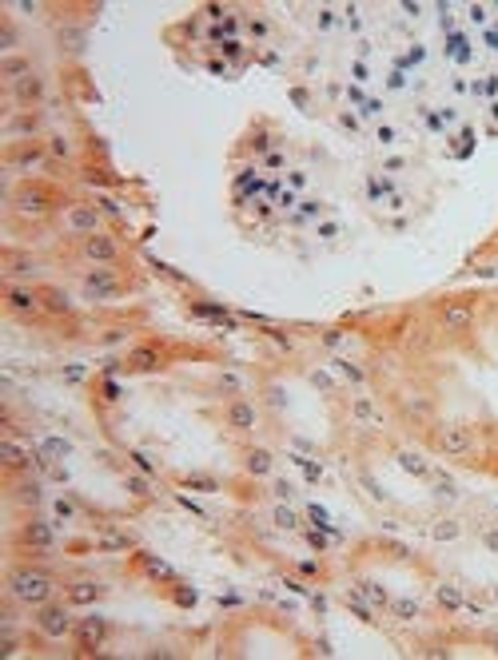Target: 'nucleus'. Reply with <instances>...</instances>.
I'll return each mask as SVG.
<instances>
[{
  "instance_id": "f257e3e1",
  "label": "nucleus",
  "mask_w": 498,
  "mask_h": 660,
  "mask_svg": "<svg viewBox=\"0 0 498 660\" xmlns=\"http://www.w3.org/2000/svg\"><path fill=\"white\" fill-rule=\"evenodd\" d=\"M8 593H13L20 605L40 609V605H48V600H52L56 581H52L48 573H40V569H16V573L8 577Z\"/></svg>"
},
{
  "instance_id": "f03ea898",
  "label": "nucleus",
  "mask_w": 498,
  "mask_h": 660,
  "mask_svg": "<svg viewBox=\"0 0 498 660\" xmlns=\"http://www.w3.org/2000/svg\"><path fill=\"white\" fill-rule=\"evenodd\" d=\"M36 628L44 636H48V640H64V636L68 633H76V621H72V612L64 609V605H40L36 609Z\"/></svg>"
},
{
  "instance_id": "7ed1b4c3",
  "label": "nucleus",
  "mask_w": 498,
  "mask_h": 660,
  "mask_svg": "<svg viewBox=\"0 0 498 660\" xmlns=\"http://www.w3.org/2000/svg\"><path fill=\"white\" fill-rule=\"evenodd\" d=\"M435 450L443 453V458H466V453L474 450L471 429L459 426V422H450V426H438V429H435Z\"/></svg>"
},
{
  "instance_id": "20e7f679",
  "label": "nucleus",
  "mask_w": 498,
  "mask_h": 660,
  "mask_svg": "<svg viewBox=\"0 0 498 660\" xmlns=\"http://www.w3.org/2000/svg\"><path fill=\"white\" fill-rule=\"evenodd\" d=\"M4 310H8V315H20V318H32V315L44 310V298H40V291H32V287L13 282L8 294H4Z\"/></svg>"
},
{
  "instance_id": "39448f33",
  "label": "nucleus",
  "mask_w": 498,
  "mask_h": 660,
  "mask_svg": "<svg viewBox=\"0 0 498 660\" xmlns=\"http://www.w3.org/2000/svg\"><path fill=\"white\" fill-rule=\"evenodd\" d=\"M120 294V282H116V275L108 267L92 270L84 279V298H92V303H108V298H116Z\"/></svg>"
},
{
  "instance_id": "423d86ee",
  "label": "nucleus",
  "mask_w": 498,
  "mask_h": 660,
  "mask_svg": "<svg viewBox=\"0 0 498 660\" xmlns=\"http://www.w3.org/2000/svg\"><path fill=\"white\" fill-rule=\"evenodd\" d=\"M64 227H68V231L72 235H96L100 231V211L92 207V203H80V207H72L68 211V215H64Z\"/></svg>"
},
{
  "instance_id": "0eeeda50",
  "label": "nucleus",
  "mask_w": 498,
  "mask_h": 660,
  "mask_svg": "<svg viewBox=\"0 0 498 660\" xmlns=\"http://www.w3.org/2000/svg\"><path fill=\"white\" fill-rule=\"evenodd\" d=\"M84 259L104 267V263H116V259H120V247H116L112 235H100L96 231V235H88V239H84Z\"/></svg>"
},
{
  "instance_id": "6e6552de",
  "label": "nucleus",
  "mask_w": 498,
  "mask_h": 660,
  "mask_svg": "<svg viewBox=\"0 0 498 660\" xmlns=\"http://www.w3.org/2000/svg\"><path fill=\"white\" fill-rule=\"evenodd\" d=\"M104 636H108L104 617H84V621L76 624V645L84 648V652H96V648L104 645Z\"/></svg>"
},
{
  "instance_id": "1a4fd4ad",
  "label": "nucleus",
  "mask_w": 498,
  "mask_h": 660,
  "mask_svg": "<svg viewBox=\"0 0 498 660\" xmlns=\"http://www.w3.org/2000/svg\"><path fill=\"white\" fill-rule=\"evenodd\" d=\"M13 207H16V215H25V219H40V215L48 211V195H44V191H32V187H25V191H16Z\"/></svg>"
},
{
  "instance_id": "9d476101",
  "label": "nucleus",
  "mask_w": 498,
  "mask_h": 660,
  "mask_svg": "<svg viewBox=\"0 0 498 660\" xmlns=\"http://www.w3.org/2000/svg\"><path fill=\"white\" fill-rule=\"evenodd\" d=\"M438 318H443V330H455V334H459V330H471L474 310H471L466 303H447Z\"/></svg>"
},
{
  "instance_id": "9b49d317",
  "label": "nucleus",
  "mask_w": 498,
  "mask_h": 660,
  "mask_svg": "<svg viewBox=\"0 0 498 660\" xmlns=\"http://www.w3.org/2000/svg\"><path fill=\"white\" fill-rule=\"evenodd\" d=\"M351 414H355V422L367 429H383V414H379V406L367 398V394H359L355 402H351Z\"/></svg>"
},
{
  "instance_id": "f8f14e48",
  "label": "nucleus",
  "mask_w": 498,
  "mask_h": 660,
  "mask_svg": "<svg viewBox=\"0 0 498 660\" xmlns=\"http://www.w3.org/2000/svg\"><path fill=\"white\" fill-rule=\"evenodd\" d=\"M255 422H260V414H255V406L251 402L236 398V402L227 406V426L231 429H255Z\"/></svg>"
},
{
  "instance_id": "ddd939ff",
  "label": "nucleus",
  "mask_w": 498,
  "mask_h": 660,
  "mask_svg": "<svg viewBox=\"0 0 498 660\" xmlns=\"http://www.w3.org/2000/svg\"><path fill=\"white\" fill-rule=\"evenodd\" d=\"M100 597H104V585H96V581H72L68 585V605H96Z\"/></svg>"
},
{
  "instance_id": "4468645a",
  "label": "nucleus",
  "mask_w": 498,
  "mask_h": 660,
  "mask_svg": "<svg viewBox=\"0 0 498 660\" xmlns=\"http://www.w3.org/2000/svg\"><path fill=\"white\" fill-rule=\"evenodd\" d=\"M13 96H16V104H36V99L44 96V80H40L36 72L25 76V80H16V84H13Z\"/></svg>"
},
{
  "instance_id": "2eb2a0df",
  "label": "nucleus",
  "mask_w": 498,
  "mask_h": 660,
  "mask_svg": "<svg viewBox=\"0 0 498 660\" xmlns=\"http://www.w3.org/2000/svg\"><path fill=\"white\" fill-rule=\"evenodd\" d=\"M386 609H391L395 621H419V617H423V605H419L415 597H391L386 600Z\"/></svg>"
},
{
  "instance_id": "dca6fc26",
  "label": "nucleus",
  "mask_w": 498,
  "mask_h": 660,
  "mask_svg": "<svg viewBox=\"0 0 498 660\" xmlns=\"http://www.w3.org/2000/svg\"><path fill=\"white\" fill-rule=\"evenodd\" d=\"M25 541H28V545H36V549H52V541H56V537H52L48 521H28V525H25Z\"/></svg>"
},
{
  "instance_id": "f3484780",
  "label": "nucleus",
  "mask_w": 498,
  "mask_h": 660,
  "mask_svg": "<svg viewBox=\"0 0 498 660\" xmlns=\"http://www.w3.org/2000/svg\"><path fill=\"white\" fill-rule=\"evenodd\" d=\"M160 366V355L152 350V346H140V350H132L128 355V370H136V374H148V370Z\"/></svg>"
},
{
  "instance_id": "a211bd4d",
  "label": "nucleus",
  "mask_w": 498,
  "mask_h": 660,
  "mask_svg": "<svg viewBox=\"0 0 498 660\" xmlns=\"http://www.w3.org/2000/svg\"><path fill=\"white\" fill-rule=\"evenodd\" d=\"M271 465H275V458L267 450H251L248 462H243V469H248L251 477H267V474H271Z\"/></svg>"
},
{
  "instance_id": "6ab92c4d",
  "label": "nucleus",
  "mask_w": 498,
  "mask_h": 660,
  "mask_svg": "<svg viewBox=\"0 0 498 660\" xmlns=\"http://www.w3.org/2000/svg\"><path fill=\"white\" fill-rule=\"evenodd\" d=\"M40 298H44V310H52V315H68L72 310V298L60 291V287H48V291H40Z\"/></svg>"
},
{
  "instance_id": "aec40b11",
  "label": "nucleus",
  "mask_w": 498,
  "mask_h": 660,
  "mask_svg": "<svg viewBox=\"0 0 498 660\" xmlns=\"http://www.w3.org/2000/svg\"><path fill=\"white\" fill-rule=\"evenodd\" d=\"M435 597H438V605H443L447 612H459L462 605H466V600H462V589H459V585H450V581L435 589Z\"/></svg>"
},
{
  "instance_id": "412c9836",
  "label": "nucleus",
  "mask_w": 498,
  "mask_h": 660,
  "mask_svg": "<svg viewBox=\"0 0 498 660\" xmlns=\"http://www.w3.org/2000/svg\"><path fill=\"white\" fill-rule=\"evenodd\" d=\"M0 462L8 465V469H20V465H28V458H25V450H20L13 438H4L0 441Z\"/></svg>"
},
{
  "instance_id": "4be33fe9",
  "label": "nucleus",
  "mask_w": 498,
  "mask_h": 660,
  "mask_svg": "<svg viewBox=\"0 0 498 660\" xmlns=\"http://www.w3.org/2000/svg\"><path fill=\"white\" fill-rule=\"evenodd\" d=\"M398 465H403L407 474H415V477H431V465L423 462V453H411V450H403V453H398Z\"/></svg>"
},
{
  "instance_id": "5701e85b",
  "label": "nucleus",
  "mask_w": 498,
  "mask_h": 660,
  "mask_svg": "<svg viewBox=\"0 0 498 660\" xmlns=\"http://www.w3.org/2000/svg\"><path fill=\"white\" fill-rule=\"evenodd\" d=\"M0 76H8V80H25V76H32V64L28 60H20V56H8V60L0 64Z\"/></svg>"
},
{
  "instance_id": "b1692460",
  "label": "nucleus",
  "mask_w": 498,
  "mask_h": 660,
  "mask_svg": "<svg viewBox=\"0 0 498 660\" xmlns=\"http://www.w3.org/2000/svg\"><path fill=\"white\" fill-rule=\"evenodd\" d=\"M36 270H40L36 259H28V255H13V259H8V275H13V279H28V275H36Z\"/></svg>"
},
{
  "instance_id": "393cba45",
  "label": "nucleus",
  "mask_w": 498,
  "mask_h": 660,
  "mask_svg": "<svg viewBox=\"0 0 498 660\" xmlns=\"http://www.w3.org/2000/svg\"><path fill=\"white\" fill-rule=\"evenodd\" d=\"M359 593L371 600V605H386V600H391V597H386V589L379 585V581H371V577H363V581H359Z\"/></svg>"
},
{
  "instance_id": "a878e982",
  "label": "nucleus",
  "mask_w": 498,
  "mask_h": 660,
  "mask_svg": "<svg viewBox=\"0 0 498 660\" xmlns=\"http://www.w3.org/2000/svg\"><path fill=\"white\" fill-rule=\"evenodd\" d=\"M347 609L355 612L359 621H367V624L375 621V617H371V600H363V597H359V589H355V593H347Z\"/></svg>"
},
{
  "instance_id": "bb28decb",
  "label": "nucleus",
  "mask_w": 498,
  "mask_h": 660,
  "mask_svg": "<svg viewBox=\"0 0 498 660\" xmlns=\"http://www.w3.org/2000/svg\"><path fill=\"white\" fill-rule=\"evenodd\" d=\"M40 167H44V156H40V151H25V156H16V172L32 175V172H40Z\"/></svg>"
},
{
  "instance_id": "cd10ccee",
  "label": "nucleus",
  "mask_w": 498,
  "mask_h": 660,
  "mask_svg": "<svg viewBox=\"0 0 498 660\" xmlns=\"http://www.w3.org/2000/svg\"><path fill=\"white\" fill-rule=\"evenodd\" d=\"M128 545H132V541H128L124 533H104V537H100V549L104 553H120V549H128Z\"/></svg>"
},
{
  "instance_id": "c85d7f7f",
  "label": "nucleus",
  "mask_w": 498,
  "mask_h": 660,
  "mask_svg": "<svg viewBox=\"0 0 498 660\" xmlns=\"http://www.w3.org/2000/svg\"><path fill=\"white\" fill-rule=\"evenodd\" d=\"M431 537L435 541H455L459 537V521H438V525L431 529Z\"/></svg>"
},
{
  "instance_id": "c756f323",
  "label": "nucleus",
  "mask_w": 498,
  "mask_h": 660,
  "mask_svg": "<svg viewBox=\"0 0 498 660\" xmlns=\"http://www.w3.org/2000/svg\"><path fill=\"white\" fill-rule=\"evenodd\" d=\"M275 525H279V529H299L295 509H287V505H279V509H275Z\"/></svg>"
},
{
  "instance_id": "7c9ffc66",
  "label": "nucleus",
  "mask_w": 498,
  "mask_h": 660,
  "mask_svg": "<svg viewBox=\"0 0 498 660\" xmlns=\"http://www.w3.org/2000/svg\"><path fill=\"white\" fill-rule=\"evenodd\" d=\"M48 151L56 159H68V151H72V144H68V139H64V135H52L48 139Z\"/></svg>"
},
{
  "instance_id": "2f4dec72",
  "label": "nucleus",
  "mask_w": 498,
  "mask_h": 660,
  "mask_svg": "<svg viewBox=\"0 0 498 660\" xmlns=\"http://www.w3.org/2000/svg\"><path fill=\"white\" fill-rule=\"evenodd\" d=\"M335 366L343 370L351 382H363V378H367V374H363V366H355V362H347V358H335Z\"/></svg>"
},
{
  "instance_id": "473e14b6",
  "label": "nucleus",
  "mask_w": 498,
  "mask_h": 660,
  "mask_svg": "<svg viewBox=\"0 0 498 660\" xmlns=\"http://www.w3.org/2000/svg\"><path fill=\"white\" fill-rule=\"evenodd\" d=\"M124 486H128V493H136V497H152V486L144 477H128Z\"/></svg>"
},
{
  "instance_id": "72a5a7b5",
  "label": "nucleus",
  "mask_w": 498,
  "mask_h": 660,
  "mask_svg": "<svg viewBox=\"0 0 498 660\" xmlns=\"http://www.w3.org/2000/svg\"><path fill=\"white\" fill-rule=\"evenodd\" d=\"M44 453H48V458H68V441L48 438V441H44Z\"/></svg>"
},
{
  "instance_id": "f704fd0d",
  "label": "nucleus",
  "mask_w": 498,
  "mask_h": 660,
  "mask_svg": "<svg viewBox=\"0 0 498 660\" xmlns=\"http://www.w3.org/2000/svg\"><path fill=\"white\" fill-rule=\"evenodd\" d=\"M140 561H144V569H148L152 577H172V569H168L163 561H156V557H140Z\"/></svg>"
},
{
  "instance_id": "c9c22d12",
  "label": "nucleus",
  "mask_w": 498,
  "mask_h": 660,
  "mask_svg": "<svg viewBox=\"0 0 498 660\" xmlns=\"http://www.w3.org/2000/svg\"><path fill=\"white\" fill-rule=\"evenodd\" d=\"M184 486H187V489H203V493H215V489H220L212 477H187Z\"/></svg>"
},
{
  "instance_id": "e433bc0d",
  "label": "nucleus",
  "mask_w": 498,
  "mask_h": 660,
  "mask_svg": "<svg viewBox=\"0 0 498 660\" xmlns=\"http://www.w3.org/2000/svg\"><path fill=\"white\" fill-rule=\"evenodd\" d=\"M20 502H32V505L40 502V486H36V481H32V486H20Z\"/></svg>"
},
{
  "instance_id": "4c0bfd02",
  "label": "nucleus",
  "mask_w": 498,
  "mask_h": 660,
  "mask_svg": "<svg viewBox=\"0 0 498 660\" xmlns=\"http://www.w3.org/2000/svg\"><path fill=\"white\" fill-rule=\"evenodd\" d=\"M291 493H295L291 481H275V497H279V502H291Z\"/></svg>"
},
{
  "instance_id": "58836bf2",
  "label": "nucleus",
  "mask_w": 498,
  "mask_h": 660,
  "mask_svg": "<svg viewBox=\"0 0 498 660\" xmlns=\"http://www.w3.org/2000/svg\"><path fill=\"white\" fill-rule=\"evenodd\" d=\"M311 382H315V386H319V390H327V394L335 390V382L327 378V374H319V370H315V374H311Z\"/></svg>"
},
{
  "instance_id": "ea45409f",
  "label": "nucleus",
  "mask_w": 498,
  "mask_h": 660,
  "mask_svg": "<svg viewBox=\"0 0 498 660\" xmlns=\"http://www.w3.org/2000/svg\"><path fill=\"white\" fill-rule=\"evenodd\" d=\"M32 128H36V120H28V116H25V120H13V123H8V132H32Z\"/></svg>"
},
{
  "instance_id": "a19ab883",
  "label": "nucleus",
  "mask_w": 498,
  "mask_h": 660,
  "mask_svg": "<svg viewBox=\"0 0 498 660\" xmlns=\"http://www.w3.org/2000/svg\"><path fill=\"white\" fill-rule=\"evenodd\" d=\"M56 517H64V521H68V517H76V509H72V502H56Z\"/></svg>"
},
{
  "instance_id": "79ce46f5",
  "label": "nucleus",
  "mask_w": 498,
  "mask_h": 660,
  "mask_svg": "<svg viewBox=\"0 0 498 660\" xmlns=\"http://www.w3.org/2000/svg\"><path fill=\"white\" fill-rule=\"evenodd\" d=\"M220 390H239V378L236 374H224V378H220Z\"/></svg>"
},
{
  "instance_id": "37998d69",
  "label": "nucleus",
  "mask_w": 498,
  "mask_h": 660,
  "mask_svg": "<svg viewBox=\"0 0 498 660\" xmlns=\"http://www.w3.org/2000/svg\"><path fill=\"white\" fill-rule=\"evenodd\" d=\"M13 40H16V32L13 28H4V32H0V48H13Z\"/></svg>"
},
{
  "instance_id": "c03bdc74",
  "label": "nucleus",
  "mask_w": 498,
  "mask_h": 660,
  "mask_svg": "<svg viewBox=\"0 0 498 660\" xmlns=\"http://www.w3.org/2000/svg\"><path fill=\"white\" fill-rule=\"evenodd\" d=\"M132 462H136L140 469H144V474H152V462H148V458H144V453H132Z\"/></svg>"
},
{
  "instance_id": "a18cd8bd",
  "label": "nucleus",
  "mask_w": 498,
  "mask_h": 660,
  "mask_svg": "<svg viewBox=\"0 0 498 660\" xmlns=\"http://www.w3.org/2000/svg\"><path fill=\"white\" fill-rule=\"evenodd\" d=\"M307 514H311V521H319V525H327V514H323V509H319V505H311Z\"/></svg>"
},
{
  "instance_id": "49530a36",
  "label": "nucleus",
  "mask_w": 498,
  "mask_h": 660,
  "mask_svg": "<svg viewBox=\"0 0 498 660\" xmlns=\"http://www.w3.org/2000/svg\"><path fill=\"white\" fill-rule=\"evenodd\" d=\"M379 139H383V144H395V128H379Z\"/></svg>"
},
{
  "instance_id": "de8ad7c7",
  "label": "nucleus",
  "mask_w": 498,
  "mask_h": 660,
  "mask_svg": "<svg viewBox=\"0 0 498 660\" xmlns=\"http://www.w3.org/2000/svg\"><path fill=\"white\" fill-rule=\"evenodd\" d=\"M319 235H323V239H331V235H339V227H335V223H323V227H319Z\"/></svg>"
},
{
  "instance_id": "09e8293b",
  "label": "nucleus",
  "mask_w": 498,
  "mask_h": 660,
  "mask_svg": "<svg viewBox=\"0 0 498 660\" xmlns=\"http://www.w3.org/2000/svg\"><path fill=\"white\" fill-rule=\"evenodd\" d=\"M483 541H486V545H490V549H494V553H498V533H486V537H483Z\"/></svg>"
}]
</instances>
